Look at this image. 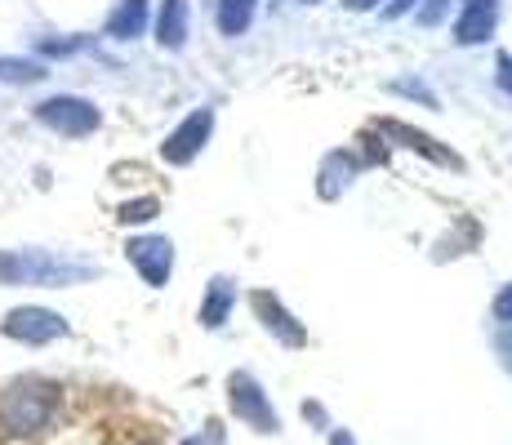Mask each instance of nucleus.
Listing matches in <instances>:
<instances>
[{"label": "nucleus", "mask_w": 512, "mask_h": 445, "mask_svg": "<svg viewBox=\"0 0 512 445\" xmlns=\"http://www.w3.org/2000/svg\"><path fill=\"white\" fill-rule=\"evenodd\" d=\"M330 445H357V441H352V432H343V428H339V432L330 437Z\"/></svg>", "instance_id": "19"}, {"label": "nucleus", "mask_w": 512, "mask_h": 445, "mask_svg": "<svg viewBox=\"0 0 512 445\" xmlns=\"http://www.w3.org/2000/svg\"><path fill=\"white\" fill-rule=\"evenodd\" d=\"M130 259L139 263V272L152 285H165L170 263H174V245L165 241V236H143V241H130Z\"/></svg>", "instance_id": "8"}, {"label": "nucleus", "mask_w": 512, "mask_h": 445, "mask_svg": "<svg viewBox=\"0 0 512 445\" xmlns=\"http://www.w3.org/2000/svg\"><path fill=\"white\" fill-rule=\"evenodd\" d=\"M41 121L63 134H90L98 125V112L90 103H81V98H54V103L41 107Z\"/></svg>", "instance_id": "4"}, {"label": "nucleus", "mask_w": 512, "mask_h": 445, "mask_svg": "<svg viewBox=\"0 0 512 445\" xmlns=\"http://www.w3.org/2000/svg\"><path fill=\"white\" fill-rule=\"evenodd\" d=\"M495 18H499V0H464V14L455 23V41L459 45H481L495 36Z\"/></svg>", "instance_id": "5"}, {"label": "nucleus", "mask_w": 512, "mask_h": 445, "mask_svg": "<svg viewBox=\"0 0 512 445\" xmlns=\"http://www.w3.org/2000/svg\"><path fill=\"white\" fill-rule=\"evenodd\" d=\"M67 392L63 383L45 379V374H18L0 388V441L9 445H36L54 437L63 423Z\"/></svg>", "instance_id": "1"}, {"label": "nucleus", "mask_w": 512, "mask_h": 445, "mask_svg": "<svg viewBox=\"0 0 512 445\" xmlns=\"http://www.w3.org/2000/svg\"><path fill=\"white\" fill-rule=\"evenodd\" d=\"M499 85L512 94V54H499Z\"/></svg>", "instance_id": "17"}, {"label": "nucleus", "mask_w": 512, "mask_h": 445, "mask_svg": "<svg viewBox=\"0 0 512 445\" xmlns=\"http://www.w3.org/2000/svg\"><path fill=\"white\" fill-rule=\"evenodd\" d=\"M495 321H499V325H512V285H504V290H499V299H495Z\"/></svg>", "instance_id": "14"}, {"label": "nucleus", "mask_w": 512, "mask_h": 445, "mask_svg": "<svg viewBox=\"0 0 512 445\" xmlns=\"http://www.w3.org/2000/svg\"><path fill=\"white\" fill-rule=\"evenodd\" d=\"M134 445H156V441H152V437H143V441H134Z\"/></svg>", "instance_id": "22"}, {"label": "nucleus", "mask_w": 512, "mask_h": 445, "mask_svg": "<svg viewBox=\"0 0 512 445\" xmlns=\"http://www.w3.org/2000/svg\"><path fill=\"white\" fill-rule=\"evenodd\" d=\"M499 352L508 356V370H512V339H499Z\"/></svg>", "instance_id": "21"}, {"label": "nucleus", "mask_w": 512, "mask_h": 445, "mask_svg": "<svg viewBox=\"0 0 512 445\" xmlns=\"http://www.w3.org/2000/svg\"><path fill=\"white\" fill-rule=\"evenodd\" d=\"M254 312L263 316V325H268V330L277 334V339L285 343V348H303V343H308V330H303V325H299L290 312L281 308V303H277V294L259 290V294H254Z\"/></svg>", "instance_id": "7"}, {"label": "nucleus", "mask_w": 512, "mask_h": 445, "mask_svg": "<svg viewBox=\"0 0 512 445\" xmlns=\"http://www.w3.org/2000/svg\"><path fill=\"white\" fill-rule=\"evenodd\" d=\"M379 130H383V134H392V138H401V143H406V147H415V152H423V156H432V161H437V165H459V161H455V152H446V147H437L428 134L410 130V125H401V121H383Z\"/></svg>", "instance_id": "10"}, {"label": "nucleus", "mask_w": 512, "mask_h": 445, "mask_svg": "<svg viewBox=\"0 0 512 445\" xmlns=\"http://www.w3.org/2000/svg\"><path fill=\"white\" fill-rule=\"evenodd\" d=\"M303 5H312V0H303Z\"/></svg>", "instance_id": "24"}, {"label": "nucleus", "mask_w": 512, "mask_h": 445, "mask_svg": "<svg viewBox=\"0 0 512 445\" xmlns=\"http://www.w3.org/2000/svg\"><path fill=\"white\" fill-rule=\"evenodd\" d=\"M67 325L58 321L54 312H41V308H23V312H14L5 321V334L9 339H23V343H49V339H58Z\"/></svg>", "instance_id": "6"}, {"label": "nucleus", "mask_w": 512, "mask_h": 445, "mask_svg": "<svg viewBox=\"0 0 512 445\" xmlns=\"http://www.w3.org/2000/svg\"><path fill=\"white\" fill-rule=\"evenodd\" d=\"M410 5H415V0H392V5L383 9V14H388V18H401V14H406V9H410Z\"/></svg>", "instance_id": "18"}, {"label": "nucleus", "mask_w": 512, "mask_h": 445, "mask_svg": "<svg viewBox=\"0 0 512 445\" xmlns=\"http://www.w3.org/2000/svg\"><path fill=\"white\" fill-rule=\"evenodd\" d=\"M379 0H348V9H374Z\"/></svg>", "instance_id": "20"}, {"label": "nucleus", "mask_w": 512, "mask_h": 445, "mask_svg": "<svg viewBox=\"0 0 512 445\" xmlns=\"http://www.w3.org/2000/svg\"><path fill=\"white\" fill-rule=\"evenodd\" d=\"M156 41H161L165 49H183L187 45V0H165L161 5Z\"/></svg>", "instance_id": "9"}, {"label": "nucleus", "mask_w": 512, "mask_h": 445, "mask_svg": "<svg viewBox=\"0 0 512 445\" xmlns=\"http://www.w3.org/2000/svg\"><path fill=\"white\" fill-rule=\"evenodd\" d=\"M143 18H147V0H125V5L112 14L107 32H112V36H139L143 32Z\"/></svg>", "instance_id": "13"}, {"label": "nucleus", "mask_w": 512, "mask_h": 445, "mask_svg": "<svg viewBox=\"0 0 512 445\" xmlns=\"http://www.w3.org/2000/svg\"><path fill=\"white\" fill-rule=\"evenodd\" d=\"M232 299H236V290H232V281H214L210 285V299H205V308H201V325H210V330H219L223 325V316H228L232 308Z\"/></svg>", "instance_id": "12"}, {"label": "nucleus", "mask_w": 512, "mask_h": 445, "mask_svg": "<svg viewBox=\"0 0 512 445\" xmlns=\"http://www.w3.org/2000/svg\"><path fill=\"white\" fill-rule=\"evenodd\" d=\"M228 405H232L236 419H241L245 428H254L259 437H277V432H281V414L272 410L268 392L259 388V379H254V374H245V370L228 374Z\"/></svg>", "instance_id": "2"}, {"label": "nucleus", "mask_w": 512, "mask_h": 445, "mask_svg": "<svg viewBox=\"0 0 512 445\" xmlns=\"http://www.w3.org/2000/svg\"><path fill=\"white\" fill-rule=\"evenodd\" d=\"M183 445H201V441H196V437H187V441H183Z\"/></svg>", "instance_id": "23"}, {"label": "nucleus", "mask_w": 512, "mask_h": 445, "mask_svg": "<svg viewBox=\"0 0 512 445\" xmlns=\"http://www.w3.org/2000/svg\"><path fill=\"white\" fill-rule=\"evenodd\" d=\"M446 5H450V0H428V5L419 9V23H428V27H432L441 14H446Z\"/></svg>", "instance_id": "16"}, {"label": "nucleus", "mask_w": 512, "mask_h": 445, "mask_svg": "<svg viewBox=\"0 0 512 445\" xmlns=\"http://www.w3.org/2000/svg\"><path fill=\"white\" fill-rule=\"evenodd\" d=\"M210 130H214V112H210V107L192 112V116H187V121L179 125V130L165 138V161H174V165L192 161V156L205 147V138H210Z\"/></svg>", "instance_id": "3"}, {"label": "nucleus", "mask_w": 512, "mask_h": 445, "mask_svg": "<svg viewBox=\"0 0 512 445\" xmlns=\"http://www.w3.org/2000/svg\"><path fill=\"white\" fill-rule=\"evenodd\" d=\"M152 214H156V201H134V205H125V214H121V219L125 223H143V219H152Z\"/></svg>", "instance_id": "15"}, {"label": "nucleus", "mask_w": 512, "mask_h": 445, "mask_svg": "<svg viewBox=\"0 0 512 445\" xmlns=\"http://www.w3.org/2000/svg\"><path fill=\"white\" fill-rule=\"evenodd\" d=\"M259 0H219V32L223 36H245Z\"/></svg>", "instance_id": "11"}]
</instances>
